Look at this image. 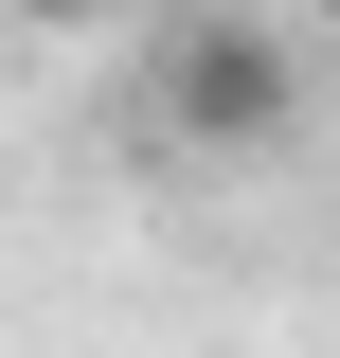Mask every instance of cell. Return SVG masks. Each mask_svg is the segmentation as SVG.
I'll use <instances>...</instances> for the list:
<instances>
[{
    "label": "cell",
    "mask_w": 340,
    "mask_h": 358,
    "mask_svg": "<svg viewBox=\"0 0 340 358\" xmlns=\"http://www.w3.org/2000/svg\"><path fill=\"white\" fill-rule=\"evenodd\" d=\"M287 36L269 18H179L162 36V143H197V162H251V143H287Z\"/></svg>",
    "instance_id": "obj_1"
},
{
    "label": "cell",
    "mask_w": 340,
    "mask_h": 358,
    "mask_svg": "<svg viewBox=\"0 0 340 358\" xmlns=\"http://www.w3.org/2000/svg\"><path fill=\"white\" fill-rule=\"evenodd\" d=\"M18 18H54V36H72V18H108V0H18Z\"/></svg>",
    "instance_id": "obj_2"
},
{
    "label": "cell",
    "mask_w": 340,
    "mask_h": 358,
    "mask_svg": "<svg viewBox=\"0 0 340 358\" xmlns=\"http://www.w3.org/2000/svg\"><path fill=\"white\" fill-rule=\"evenodd\" d=\"M323 18H340V0H323Z\"/></svg>",
    "instance_id": "obj_3"
}]
</instances>
